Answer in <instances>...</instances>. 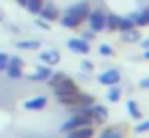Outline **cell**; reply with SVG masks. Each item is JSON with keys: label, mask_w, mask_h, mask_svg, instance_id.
Returning a JSON list of instances; mask_svg holds the SVG:
<instances>
[{"label": "cell", "mask_w": 149, "mask_h": 138, "mask_svg": "<svg viewBox=\"0 0 149 138\" xmlns=\"http://www.w3.org/2000/svg\"><path fill=\"white\" fill-rule=\"evenodd\" d=\"M89 11H91L89 2L82 0V2H76L74 7H69L67 11L58 17V22H61V26H65V28H78L82 24V19H86Z\"/></svg>", "instance_id": "obj_1"}, {"label": "cell", "mask_w": 149, "mask_h": 138, "mask_svg": "<svg viewBox=\"0 0 149 138\" xmlns=\"http://www.w3.org/2000/svg\"><path fill=\"white\" fill-rule=\"evenodd\" d=\"M56 99H58V104H63V106H91V104H95L93 95H89V93H80V91L58 95Z\"/></svg>", "instance_id": "obj_2"}, {"label": "cell", "mask_w": 149, "mask_h": 138, "mask_svg": "<svg viewBox=\"0 0 149 138\" xmlns=\"http://www.w3.org/2000/svg\"><path fill=\"white\" fill-rule=\"evenodd\" d=\"M22 69H24V60L19 58V56H9V60H7V69H4L9 78H11V80H19V78L24 76V71H22Z\"/></svg>", "instance_id": "obj_3"}, {"label": "cell", "mask_w": 149, "mask_h": 138, "mask_svg": "<svg viewBox=\"0 0 149 138\" xmlns=\"http://www.w3.org/2000/svg\"><path fill=\"white\" fill-rule=\"evenodd\" d=\"M86 22H89L93 33H100L106 26V13L102 9H93V11H89V15H86Z\"/></svg>", "instance_id": "obj_4"}, {"label": "cell", "mask_w": 149, "mask_h": 138, "mask_svg": "<svg viewBox=\"0 0 149 138\" xmlns=\"http://www.w3.org/2000/svg\"><path fill=\"white\" fill-rule=\"evenodd\" d=\"M82 125H93V119L91 117H84V114H71V119H67L63 125H61V132H71L76 127H82Z\"/></svg>", "instance_id": "obj_5"}, {"label": "cell", "mask_w": 149, "mask_h": 138, "mask_svg": "<svg viewBox=\"0 0 149 138\" xmlns=\"http://www.w3.org/2000/svg\"><path fill=\"white\" fill-rule=\"evenodd\" d=\"M39 15L45 19V22H54V19L61 17V11H58V7H56L54 2H43V7H41Z\"/></svg>", "instance_id": "obj_6"}, {"label": "cell", "mask_w": 149, "mask_h": 138, "mask_svg": "<svg viewBox=\"0 0 149 138\" xmlns=\"http://www.w3.org/2000/svg\"><path fill=\"white\" fill-rule=\"evenodd\" d=\"M52 71L54 69L50 67V65H39V67L28 76V80H30V82H43V80H48L50 76H52Z\"/></svg>", "instance_id": "obj_7"}, {"label": "cell", "mask_w": 149, "mask_h": 138, "mask_svg": "<svg viewBox=\"0 0 149 138\" xmlns=\"http://www.w3.org/2000/svg\"><path fill=\"white\" fill-rule=\"evenodd\" d=\"M67 48L71 50V52H76V54H89V52H91L89 41H84L82 37H78V39H69V41H67Z\"/></svg>", "instance_id": "obj_8"}, {"label": "cell", "mask_w": 149, "mask_h": 138, "mask_svg": "<svg viewBox=\"0 0 149 138\" xmlns=\"http://www.w3.org/2000/svg\"><path fill=\"white\" fill-rule=\"evenodd\" d=\"M52 91H54V95L58 97V95H65V93H74V91H78V86H76V82L67 76V78H65L63 82H58Z\"/></svg>", "instance_id": "obj_9"}, {"label": "cell", "mask_w": 149, "mask_h": 138, "mask_svg": "<svg viewBox=\"0 0 149 138\" xmlns=\"http://www.w3.org/2000/svg\"><path fill=\"white\" fill-rule=\"evenodd\" d=\"M119 80H121L119 69H106V71H102V74H100V82H102V84H106V86L117 84Z\"/></svg>", "instance_id": "obj_10"}, {"label": "cell", "mask_w": 149, "mask_h": 138, "mask_svg": "<svg viewBox=\"0 0 149 138\" xmlns=\"http://www.w3.org/2000/svg\"><path fill=\"white\" fill-rule=\"evenodd\" d=\"M91 119L93 123H102V121L108 119V108L102 104H91Z\"/></svg>", "instance_id": "obj_11"}, {"label": "cell", "mask_w": 149, "mask_h": 138, "mask_svg": "<svg viewBox=\"0 0 149 138\" xmlns=\"http://www.w3.org/2000/svg\"><path fill=\"white\" fill-rule=\"evenodd\" d=\"M93 125H82V127H76L71 132H65L67 138H93Z\"/></svg>", "instance_id": "obj_12"}, {"label": "cell", "mask_w": 149, "mask_h": 138, "mask_svg": "<svg viewBox=\"0 0 149 138\" xmlns=\"http://www.w3.org/2000/svg\"><path fill=\"white\" fill-rule=\"evenodd\" d=\"M45 106H48V97L45 95H39V97H33V99L24 101V108L26 110H43Z\"/></svg>", "instance_id": "obj_13"}, {"label": "cell", "mask_w": 149, "mask_h": 138, "mask_svg": "<svg viewBox=\"0 0 149 138\" xmlns=\"http://www.w3.org/2000/svg\"><path fill=\"white\" fill-rule=\"evenodd\" d=\"M39 58H41V63H43V65H50V67H54V65H58L61 54L56 52V50H45V52L39 54Z\"/></svg>", "instance_id": "obj_14"}, {"label": "cell", "mask_w": 149, "mask_h": 138, "mask_svg": "<svg viewBox=\"0 0 149 138\" xmlns=\"http://www.w3.org/2000/svg\"><path fill=\"white\" fill-rule=\"evenodd\" d=\"M136 24H134V15H127V17H119V26L117 30H121V33H125V30H132Z\"/></svg>", "instance_id": "obj_15"}, {"label": "cell", "mask_w": 149, "mask_h": 138, "mask_svg": "<svg viewBox=\"0 0 149 138\" xmlns=\"http://www.w3.org/2000/svg\"><path fill=\"white\" fill-rule=\"evenodd\" d=\"M134 24L136 26H149V7L143 9L141 13H134Z\"/></svg>", "instance_id": "obj_16"}, {"label": "cell", "mask_w": 149, "mask_h": 138, "mask_svg": "<svg viewBox=\"0 0 149 138\" xmlns=\"http://www.w3.org/2000/svg\"><path fill=\"white\" fill-rule=\"evenodd\" d=\"M100 138H123V130L121 127H106L100 134Z\"/></svg>", "instance_id": "obj_17"}, {"label": "cell", "mask_w": 149, "mask_h": 138, "mask_svg": "<svg viewBox=\"0 0 149 138\" xmlns=\"http://www.w3.org/2000/svg\"><path fill=\"white\" fill-rule=\"evenodd\" d=\"M117 26H119V15L115 13H106V30H117Z\"/></svg>", "instance_id": "obj_18"}, {"label": "cell", "mask_w": 149, "mask_h": 138, "mask_svg": "<svg viewBox=\"0 0 149 138\" xmlns=\"http://www.w3.org/2000/svg\"><path fill=\"white\" fill-rule=\"evenodd\" d=\"M125 108H127V114H130L132 117V119H141V110H138V104H136V101L134 99H130V101H127V104H125Z\"/></svg>", "instance_id": "obj_19"}, {"label": "cell", "mask_w": 149, "mask_h": 138, "mask_svg": "<svg viewBox=\"0 0 149 138\" xmlns=\"http://www.w3.org/2000/svg\"><path fill=\"white\" fill-rule=\"evenodd\" d=\"M43 2H45V0H26V2H24V7H26L30 13H39L41 7H43Z\"/></svg>", "instance_id": "obj_20"}, {"label": "cell", "mask_w": 149, "mask_h": 138, "mask_svg": "<svg viewBox=\"0 0 149 138\" xmlns=\"http://www.w3.org/2000/svg\"><path fill=\"white\" fill-rule=\"evenodd\" d=\"M123 41H127V43H136V41H141V35H138V30H136V28L125 30V33H123Z\"/></svg>", "instance_id": "obj_21"}, {"label": "cell", "mask_w": 149, "mask_h": 138, "mask_svg": "<svg viewBox=\"0 0 149 138\" xmlns=\"http://www.w3.org/2000/svg\"><path fill=\"white\" fill-rule=\"evenodd\" d=\"M65 78H67V76H65V74H61V71H56V74L52 71V76H50V78L45 80V82H48V86H52V89H54V86L58 84V82H63Z\"/></svg>", "instance_id": "obj_22"}, {"label": "cell", "mask_w": 149, "mask_h": 138, "mask_svg": "<svg viewBox=\"0 0 149 138\" xmlns=\"http://www.w3.org/2000/svg\"><path fill=\"white\" fill-rule=\"evenodd\" d=\"M121 99V89L117 84H112L108 89V101H119Z\"/></svg>", "instance_id": "obj_23"}, {"label": "cell", "mask_w": 149, "mask_h": 138, "mask_svg": "<svg viewBox=\"0 0 149 138\" xmlns=\"http://www.w3.org/2000/svg\"><path fill=\"white\" fill-rule=\"evenodd\" d=\"M15 45H17L19 50H39V41H33V39H30V41H17Z\"/></svg>", "instance_id": "obj_24"}, {"label": "cell", "mask_w": 149, "mask_h": 138, "mask_svg": "<svg viewBox=\"0 0 149 138\" xmlns=\"http://www.w3.org/2000/svg\"><path fill=\"white\" fill-rule=\"evenodd\" d=\"M100 54H102V56H112V54H115V50H112L108 43H102V45H100Z\"/></svg>", "instance_id": "obj_25"}, {"label": "cell", "mask_w": 149, "mask_h": 138, "mask_svg": "<svg viewBox=\"0 0 149 138\" xmlns=\"http://www.w3.org/2000/svg\"><path fill=\"white\" fill-rule=\"evenodd\" d=\"M134 132L136 134H143V132H149V121H143V123H138L134 127Z\"/></svg>", "instance_id": "obj_26"}, {"label": "cell", "mask_w": 149, "mask_h": 138, "mask_svg": "<svg viewBox=\"0 0 149 138\" xmlns=\"http://www.w3.org/2000/svg\"><path fill=\"white\" fill-rule=\"evenodd\" d=\"M7 60H9V56L4 54V52H0V71L7 69Z\"/></svg>", "instance_id": "obj_27"}, {"label": "cell", "mask_w": 149, "mask_h": 138, "mask_svg": "<svg viewBox=\"0 0 149 138\" xmlns=\"http://www.w3.org/2000/svg\"><path fill=\"white\" fill-rule=\"evenodd\" d=\"M93 37H95V33H93V30H86V33H82V39H84V41H91Z\"/></svg>", "instance_id": "obj_28"}, {"label": "cell", "mask_w": 149, "mask_h": 138, "mask_svg": "<svg viewBox=\"0 0 149 138\" xmlns=\"http://www.w3.org/2000/svg\"><path fill=\"white\" fill-rule=\"evenodd\" d=\"M138 86H141V89H149V78H143V80H141V84H138Z\"/></svg>", "instance_id": "obj_29"}, {"label": "cell", "mask_w": 149, "mask_h": 138, "mask_svg": "<svg viewBox=\"0 0 149 138\" xmlns=\"http://www.w3.org/2000/svg\"><path fill=\"white\" fill-rule=\"evenodd\" d=\"M82 69H84V71H91V69H93V65H91L89 60H84V63H82Z\"/></svg>", "instance_id": "obj_30"}, {"label": "cell", "mask_w": 149, "mask_h": 138, "mask_svg": "<svg viewBox=\"0 0 149 138\" xmlns=\"http://www.w3.org/2000/svg\"><path fill=\"white\" fill-rule=\"evenodd\" d=\"M143 48L149 50V37H147V39H143Z\"/></svg>", "instance_id": "obj_31"}, {"label": "cell", "mask_w": 149, "mask_h": 138, "mask_svg": "<svg viewBox=\"0 0 149 138\" xmlns=\"http://www.w3.org/2000/svg\"><path fill=\"white\" fill-rule=\"evenodd\" d=\"M143 58H147V60H149V50H147V52H145V54H143Z\"/></svg>", "instance_id": "obj_32"}, {"label": "cell", "mask_w": 149, "mask_h": 138, "mask_svg": "<svg viewBox=\"0 0 149 138\" xmlns=\"http://www.w3.org/2000/svg\"><path fill=\"white\" fill-rule=\"evenodd\" d=\"M15 2H17V4H22V7H24V2H26V0H15Z\"/></svg>", "instance_id": "obj_33"}, {"label": "cell", "mask_w": 149, "mask_h": 138, "mask_svg": "<svg viewBox=\"0 0 149 138\" xmlns=\"http://www.w3.org/2000/svg\"><path fill=\"white\" fill-rule=\"evenodd\" d=\"M0 22H2V13H0Z\"/></svg>", "instance_id": "obj_34"}]
</instances>
